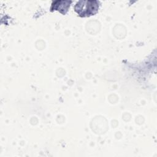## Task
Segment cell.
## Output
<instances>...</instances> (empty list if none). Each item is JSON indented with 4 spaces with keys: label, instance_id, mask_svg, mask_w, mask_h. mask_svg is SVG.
Listing matches in <instances>:
<instances>
[{
    "label": "cell",
    "instance_id": "1",
    "mask_svg": "<svg viewBox=\"0 0 157 157\" xmlns=\"http://www.w3.org/2000/svg\"><path fill=\"white\" fill-rule=\"evenodd\" d=\"M100 7L99 1H79L74 6V10L80 17H88L95 15Z\"/></svg>",
    "mask_w": 157,
    "mask_h": 157
},
{
    "label": "cell",
    "instance_id": "2",
    "mask_svg": "<svg viewBox=\"0 0 157 157\" xmlns=\"http://www.w3.org/2000/svg\"><path fill=\"white\" fill-rule=\"evenodd\" d=\"M72 2V1H53L50 7V11L53 12L54 10H57L61 12L62 14L65 15L68 11V9Z\"/></svg>",
    "mask_w": 157,
    "mask_h": 157
}]
</instances>
